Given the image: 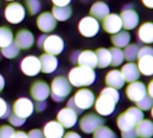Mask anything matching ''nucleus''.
<instances>
[{
  "mask_svg": "<svg viewBox=\"0 0 153 138\" xmlns=\"http://www.w3.org/2000/svg\"><path fill=\"white\" fill-rule=\"evenodd\" d=\"M56 121H58L64 128H71L78 121V114L68 107H64L58 112Z\"/></svg>",
  "mask_w": 153,
  "mask_h": 138,
  "instance_id": "f3484780",
  "label": "nucleus"
},
{
  "mask_svg": "<svg viewBox=\"0 0 153 138\" xmlns=\"http://www.w3.org/2000/svg\"><path fill=\"white\" fill-rule=\"evenodd\" d=\"M120 94L117 90L106 87L102 90L97 98L95 101V110L102 116H108L112 115L119 102Z\"/></svg>",
  "mask_w": 153,
  "mask_h": 138,
  "instance_id": "f257e3e1",
  "label": "nucleus"
},
{
  "mask_svg": "<svg viewBox=\"0 0 153 138\" xmlns=\"http://www.w3.org/2000/svg\"><path fill=\"white\" fill-rule=\"evenodd\" d=\"M72 0H51V3L55 7H67L71 3Z\"/></svg>",
  "mask_w": 153,
  "mask_h": 138,
  "instance_id": "c03bdc74",
  "label": "nucleus"
},
{
  "mask_svg": "<svg viewBox=\"0 0 153 138\" xmlns=\"http://www.w3.org/2000/svg\"><path fill=\"white\" fill-rule=\"evenodd\" d=\"M97 59V67L100 69H105L111 65V53L109 49L98 48L95 51Z\"/></svg>",
  "mask_w": 153,
  "mask_h": 138,
  "instance_id": "c85d7f7f",
  "label": "nucleus"
},
{
  "mask_svg": "<svg viewBox=\"0 0 153 138\" xmlns=\"http://www.w3.org/2000/svg\"><path fill=\"white\" fill-rule=\"evenodd\" d=\"M140 73L144 76H153V56H143L138 59L137 63Z\"/></svg>",
  "mask_w": 153,
  "mask_h": 138,
  "instance_id": "a878e982",
  "label": "nucleus"
},
{
  "mask_svg": "<svg viewBox=\"0 0 153 138\" xmlns=\"http://www.w3.org/2000/svg\"><path fill=\"white\" fill-rule=\"evenodd\" d=\"M80 1H82V2H88V1H90V0H80Z\"/></svg>",
  "mask_w": 153,
  "mask_h": 138,
  "instance_id": "4d7b16f0",
  "label": "nucleus"
},
{
  "mask_svg": "<svg viewBox=\"0 0 153 138\" xmlns=\"http://www.w3.org/2000/svg\"><path fill=\"white\" fill-rule=\"evenodd\" d=\"M103 29L109 34H115L122 31L123 23L119 15L117 14H109L103 21H102Z\"/></svg>",
  "mask_w": 153,
  "mask_h": 138,
  "instance_id": "dca6fc26",
  "label": "nucleus"
},
{
  "mask_svg": "<svg viewBox=\"0 0 153 138\" xmlns=\"http://www.w3.org/2000/svg\"><path fill=\"white\" fill-rule=\"evenodd\" d=\"M72 86L64 76L55 77L51 84V98L55 102H62L70 94Z\"/></svg>",
  "mask_w": 153,
  "mask_h": 138,
  "instance_id": "20e7f679",
  "label": "nucleus"
},
{
  "mask_svg": "<svg viewBox=\"0 0 153 138\" xmlns=\"http://www.w3.org/2000/svg\"><path fill=\"white\" fill-rule=\"evenodd\" d=\"M34 111V105L33 101L27 98H20L13 104V114L26 119L30 117Z\"/></svg>",
  "mask_w": 153,
  "mask_h": 138,
  "instance_id": "9b49d317",
  "label": "nucleus"
},
{
  "mask_svg": "<svg viewBox=\"0 0 153 138\" xmlns=\"http://www.w3.org/2000/svg\"><path fill=\"white\" fill-rule=\"evenodd\" d=\"M5 1H8V2H10V3H11V2H14L15 0H5Z\"/></svg>",
  "mask_w": 153,
  "mask_h": 138,
  "instance_id": "13d9d810",
  "label": "nucleus"
},
{
  "mask_svg": "<svg viewBox=\"0 0 153 138\" xmlns=\"http://www.w3.org/2000/svg\"><path fill=\"white\" fill-rule=\"evenodd\" d=\"M97 74L93 69L84 66L74 67L68 72V80L71 86L76 88L89 87L96 81Z\"/></svg>",
  "mask_w": 153,
  "mask_h": 138,
  "instance_id": "f03ea898",
  "label": "nucleus"
},
{
  "mask_svg": "<svg viewBox=\"0 0 153 138\" xmlns=\"http://www.w3.org/2000/svg\"><path fill=\"white\" fill-rule=\"evenodd\" d=\"M137 37L140 42L145 44L153 43V23L152 22L143 23L138 29Z\"/></svg>",
  "mask_w": 153,
  "mask_h": 138,
  "instance_id": "b1692460",
  "label": "nucleus"
},
{
  "mask_svg": "<svg viewBox=\"0 0 153 138\" xmlns=\"http://www.w3.org/2000/svg\"><path fill=\"white\" fill-rule=\"evenodd\" d=\"M8 120H9V123H10L13 126H16V127L22 126V125L25 123V119L21 118V117L16 116V115L13 114V113H11V115L9 116Z\"/></svg>",
  "mask_w": 153,
  "mask_h": 138,
  "instance_id": "ea45409f",
  "label": "nucleus"
},
{
  "mask_svg": "<svg viewBox=\"0 0 153 138\" xmlns=\"http://www.w3.org/2000/svg\"><path fill=\"white\" fill-rule=\"evenodd\" d=\"M74 104L81 112L91 108L96 101L95 94L92 90L83 88L76 91L72 98Z\"/></svg>",
  "mask_w": 153,
  "mask_h": 138,
  "instance_id": "39448f33",
  "label": "nucleus"
},
{
  "mask_svg": "<svg viewBox=\"0 0 153 138\" xmlns=\"http://www.w3.org/2000/svg\"><path fill=\"white\" fill-rule=\"evenodd\" d=\"M122 138H138L135 128L122 132Z\"/></svg>",
  "mask_w": 153,
  "mask_h": 138,
  "instance_id": "37998d69",
  "label": "nucleus"
},
{
  "mask_svg": "<svg viewBox=\"0 0 153 138\" xmlns=\"http://www.w3.org/2000/svg\"><path fill=\"white\" fill-rule=\"evenodd\" d=\"M111 53V66L113 67H118L122 63H123L124 60V55L123 51L122 49L116 48V47H111L109 49Z\"/></svg>",
  "mask_w": 153,
  "mask_h": 138,
  "instance_id": "2f4dec72",
  "label": "nucleus"
},
{
  "mask_svg": "<svg viewBox=\"0 0 153 138\" xmlns=\"http://www.w3.org/2000/svg\"><path fill=\"white\" fill-rule=\"evenodd\" d=\"M64 47V41L60 36L57 34H51L46 36L42 49L45 51V53L57 56L63 51Z\"/></svg>",
  "mask_w": 153,
  "mask_h": 138,
  "instance_id": "9d476101",
  "label": "nucleus"
},
{
  "mask_svg": "<svg viewBox=\"0 0 153 138\" xmlns=\"http://www.w3.org/2000/svg\"><path fill=\"white\" fill-rule=\"evenodd\" d=\"M5 85H6V81H5V79H4V77L0 74V92H1L3 90H4V88H5Z\"/></svg>",
  "mask_w": 153,
  "mask_h": 138,
  "instance_id": "5fc2aeb1",
  "label": "nucleus"
},
{
  "mask_svg": "<svg viewBox=\"0 0 153 138\" xmlns=\"http://www.w3.org/2000/svg\"><path fill=\"white\" fill-rule=\"evenodd\" d=\"M76 63L79 64V66L88 67L94 70L96 67H97V55L95 51L91 50L82 51L79 54Z\"/></svg>",
  "mask_w": 153,
  "mask_h": 138,
  "instance_id": "5701e85b",
  "label": "nucleus"
},
{
  "mask_svg": "<svg viewBox=\"0 0 153 138\" xmlns=\"http://www.w3.org/2000/svg\"><path fill=\"white\" fill-rule=\"evenodd\" d=\"M143 119V112L137 107H131L118 116L116 119V125L121 132H124L134 129L136 125Z\"/></svg>",
  "mask_w": 153,
  "mask_h": 138,
  "instance_id": "7ed1b4c3",
  "label": "nucleus"
},
{
  "mask_svg": "<svg viewBox=\"0 0 153 138\" xmlns=\"http://www.w3.org/2000/svg\"><path fill=\"white\" fill-rule=\"evenodd\" d=\"M139 50H140V47L137 44L127 45L123 50L124 60H126L128 62H134V60L138 57Z\"/></svg>",
  "mask_w": 153,
  "mask_h": 138,
  "instance_id": "72a5a7b5",
  "label": "nucleus"
},
{
  "mask_svg": "<svg viewBox=\"0 0 153 138\" xmlns=\"http://www.w3.org/2000/svg\"><path fill=\"white\" fill-rule=\"evenodd\" d=\"M27 134L28 138H44L43 133L40 129H33Z\"/></svg>",
  "mask_w": 153,
  "mask_h": 138,
  "instance_id": "79ce46f5",
  "label": "nucleus"
},
{
  "mask_svg": "<svg viewBox=\"0 0 153 138\" xmlns=\"http://www.w3.org/2000/svg\"><path fill=\"white\" fill-rule=\"evenodd\" d=\"M67 107H68V108H70V109H72V110H74L76 114H81L82 112L76 107V105L74 104V101H73V98H71L68 101V103H67Z\"/></svg>",
  "mask_w": 153,
  "mask_h": 138,
  "instance_id": "a18cd8bd",
  "label": "nucleus"
},
{
  "mask_svg": "<svg viewBox=\"0 0 153 138\" xmlns=\"http://www.w3.org/2000/svg\"><path fill=\"white\" fill-rule=\"evenodd\" d=\"M0 53H1L5 58L7 59H15L16 58L19 53H20V49L19 47L16 44L15 42H13L11 44H9L8 46L5 47V48H2L1 51H0Z\"/></svg>",
  "mask_w": 153,
  "mask_h": 138,
  "instance_id": "473e14b6",
  "label": "nucleus"
},
{
  "mask_svg": "<svg viewBox=\"0 0 153 138\" xmlns=\"http://www.w3.org/2000/svg\"><path fill=\"white\" fill-rule=\"evenodd\" d=\"M111 42L114 45V47L123 49L130 44L131 42V34L128 31H120L119 33L113 34L111 36Z\"/></svg>",
  "mask_w": 153,
  "mask_h": 138,
  "instance_id": "cd10ccee",
  "label": "nucleus"
},
{
  "mask_svg": "<svg viewBox=\"0 0 153 138\" xmlns=\"http://www.w3.org/2000/svg\"><path fill=\"white\" fill-rule=\"evenodd\" d=\"M144 7L149 9H153V0H140Z\"/></svg>",
  "mask_w": 153,
  "mask_h": 138,
  "instance_id": "3c124183",
  "label": "nucleus"
},
{
  "mask_svg": "<svg viewBox=\"0 0 153 138\" xmlns=\"http://www.w3.org/2000/svg\"><path fill=\"white\" fill-rule=\"evenodd\" d=\"M14 42L20 50H28L33 47L34 43V36L31 31L27 29H22L16 33Z\"/></svg>",
  "mask_w": 153,
  "mask_h": 138,
  "instance_id": "a211bd4d",
  "label": "nucleus"
},
{
  "mask_svg": "<svg viewBox=\"0 0 153 138\" xmlns=\"http://www.w3.org/2000/svg\"><path fill=\"white\" fill-rule=\"evenodd\" d=\"M51 14L56 21L65 22L68 20L72 15V8L69 6L67 7H53L51 9Z\"/></svg>",
  "mask_w": 153,
  "mask_h": 138,
  "instance_id": "c756f323",
  "label": "nucleus"
},
{
  "mask_svg": "<svg viewBox=\"0 0 153 138\" xmlns=\"http://www.w3.org/2000/svg\"><path fill=\"white\" fill-rule=\"evenodd\" d=\"M5 18L12 25H18L25 18L26 11L25 7L18 2H11L5 8Z\"/></svg>",
  "mask_w": 153,
  "mask_h": 138,
  "instance_id": "423d86ee",
  "label": "nucleus"
},
{
  "mask_svg": "<svg viewBox=\"0 0 153 138\" xmlns=\"http://www.w3.org/2000/svg\"><path fill=\"white\" fill-rule=\"evenodd\" d=\"M121 72H122V74L123 76V79H124L125 82H128V83L137 81L140 79V76L138 66L134 62H127V63H125L121 69Z\"/></svg>",
  "mask_w": 153,
  "mask_h": 138,
  "instance_id": "4be33fe9",
  "label": "nucleus"
},
{
  "mask_svg": "<svg viewBox=\"0 0 153 138\" xmlns=\"http://www.w3.org/2000/svg\"><path fill=\"white\" fill-rule=\"evenodd\" d=\"M105 120L97 114L88 113L83 116L79 121V127L85 134H93L97 128L102 126Z\"/></svg>",
  "mask_w": 153,
  "mask_h": 138,
  "instance_id": "1a4fd4ad",
  "label": "nucleus"
},
{
  "mask_svg": "<svg viewBox=\"0 0 153 138\" xmlns=\"http://www.w3.org/2000/svg\"><path fill=\"white\" fill-rule=\"evenodd\" d=\"M93 138H117V135L108 126L102 125L93 133Z\"/></svg>",
  "mask_w": 153,
  "mask_h": 138,
  "instance_id": "f704fd0d",
  "label": "nucleus"
},
{
  "mask_svg": "<svg viewBox=\"0 0 153 138\" xmlns=\"http://www.w3.org/2000/svg\"><path fill=\"white\" fill-rule=\"evenodd\" d=\"M21 71L28 77L37 76L41 72V62L34 55H28L21 61Z\"/></svg>",
  "mask_w": 153,
  "mask_h": 138,
  "instance_id": "f8f14e48",
  "label": "nucleus"
},
{
  "mask_svg": "<svg viewBox=\"0 0 153 138\" xmlns=\"http://www.w3.org/2000/svg\"><path fill=\"white\" fill-rule=\"evenodd\" d=\"M147 94L153 98V80H151L147 87Z\"/></svg>",
  "mask_w": 153,
  "mask_h": 138,
  "instance_id": "8fccbe9b",
  "label": "nucleus"
},
{
  "mask_svg": "<svg viewBox=\"0 0 153 138\" xmlns=\"http://www.w3.org/2000/svg\"><path fill=\"white\" fill-rule=\"evenodd\" d=\"M12 138H28V134L24 131H16Z\"/></svg>",
  "mask_w": 153,
  "mask_h": 138,
  "instance_id": "09e8293b",
  "label": "nucleus"
},
{
  "mask_svg": "<svg viewBox=\"0 0 153 138\" xmlns=\"http://www.w3.org/2000/svg\"><path fill=\"white\" fill-rule=\"evenodd\" d=\"M15 132V129L8 125H1L0 126V138H12Z\"/></svg>",
  "mask_w": 153,
  "mask_h": 138,
  "instance_id": "58836bf2",
  "label": "nucleus"
},
{
  "mask_svg": "<svg viewBox=\"0 0 153 138\" xmlns=\"http://www.w3.org/2000/svg\"><path fill=\"white\" fill-rule=\"evenodd\" d=\"M151 116H152V118H153V106H152V107H151Z\"/></svg>",
  "mask_w": 153,
  "mask_h": 138,
  "instance_id": "6e6d98bb",
  "label": "nucleus"
},
{
  "mask_svg": "<svg viewBox=\"0 0 153 138\" xmlns=\"http://www.w3.org/2000/svg\"><path fill=\"white\" fill-rule=\"evenodd\" d=\"M14 42V34L12 30L6 25L0 26V48H5Z\"/></svg>",
  "mask_w": 153,
  "mask_h": 138,
  "instance_id": "7c9ffc66",
  "label": "nucleus"
},
{
  "mask_svg": "<svg viewBox=\"0 0 153 138\" xmlns=\"http://www.w3.org/2000/svg\"><path fill=\"white\" fill-rule=\"evenodd\" d=\"M105 82L107 87L115 89V90H120L122 89L124 84L125 81L123 79V76L119 70H112L109 71L105 78Z\"/></svg>",
  "mask_w": 153,
  "mask_h": 138,
  "instance_id": "aec40b11",
  "label": "nucleus"
},
{
  "mask_svg": "<svg viewBox=\"0 0 153 138\" xmlns=\"http://www.w3.org/2000/svg\"><path fill=\"white\" fill-rule=\"evenodd\" d=\"M46 105H47V104H46L45 101H39V102L36 103L35 108H36V110H37L38 112H42V111H43V110L45 109Z\"/></svg>",
  "mask_w": 153,
  "mask_h": 138,
  "instance_id": "de8ad7c7",
  "label": "nucleus"
},
{
  "mask_svg": "<svg viewBox=\"0 0 153 138\" xmlns=\"http://www.w3.org/2000/svg\"><path fill=\"white\" fill-rule=\"evenodd\" d=\"M30 94L36 102L45 101L51 95V88L47 82L43 81H37L31 86Z\"/></svg>",
  "mask_w": 153,
  "mask_h": 138,
  "instance_id": "4468645a",
  "label": "nucleus"
},
{
  "mask_svg": "<svg viewBox=\"0 0 153 138\" xmlns=\"http://www.w3.org/2000/svg\"><path fill=\"white\" fill-rule=\"evenodd\" d=\"M148 55L153 56V47L146 45V46H143V47L140 48L137 59H139L140 57H143V56H148Z\"/></svg>",
  "mask_w": 153,
  "mask_h": 138,
  "instance_id": "a19ab883",
  "label": "nucleus"
},
{
  "mask_svg": "<svg viewBox=\"0 0 153 138\" xmlns=\"http://www.w3.org/2000/svg\"><path fill=\"white\" fill-rule=\"evenodd\" d=\"M119 16L122 19L123 28L125 29V31L133 30L139 25L140 17L138 13L133 9L132 4L125 5Z\"/></svg>",
  "mask_w": 153,
  "mask_h": 138,
  "instance_id": "0eeeda50",
  "label": "nucleus"
},
{
  "mask_svg": "<svg viewBox=\"0 0 153 138\" xmlns=\"http://www.w3.org/2000/svg\"><path fill=\"white\" fill-rule=\"evenodd\" d=\"M79 51H74L71 56H70V60L72 63H76V60H78V57H79Z\"/></svg>",
  "mask_w": 153,
  "mask_h": 138,
  "instance_id": "864d4df0",
  "label": "nucleus"
},
{
  "mask_svg": "<svg viewBox=\"0 0 153 138\" xmlns=\"http://www.w3.org/2000/svg\"><path fill=\"white\" fill-rule=\"evenodd\" d=\"M36 25L39 30L44 34L52 32L57 26V21L53 17L51 12H43L41 13L36 20Z\"/></svg>",
  "mask_w": 153,
  "mask_h": 138,
  "instance_id": "2eb2a0df",
  "label": "nucleus"
},
{
  "mask_svg": "<svg viewBox=\"0 0 153 138\" xmlns=\"http://www.w3.org/2000/svg\"><path fill=\"white\" fill-rule=\"evenodd\" d=\"M79 34L86 37V38H92L95 37L100 30V24L99 21L96 18L92 17L91 16L83 17L78 25Z\"/></svg>",
  "mask_w": 153,
  "mask_h": 138,
  "instance_id": "6e6552de",
  "label": "nucleus"
},
{
  "mask_svg": "<svg viewBox=\"0 0 153 138\" xmlns=\"http://www.w3.org/2000/svg\"><path fill=\"white\" fill-rule=\"evenodd\" d=\"M137 107L140 108L141 111H148L149 109H151L152 106H153V98H150L148 94L139 102L136 103Z\"/></svg>",
  "mask_w": 153,
  "mask_h": 138,
  "instance_id": "e433bc0d",
  "label": "nucleus"
},
{
  "mask_svg": "<svg viewBox=\"0 0 153 138\" xmlns=\"http://www.w3.org/2000/svg\"><path fill=\"white\" fill-rule=\"evenodd\" d=\"M89 14L92 17L96 18L97 20L103 21L110 14V7L105 2L97 1L91 6L89 9Z\"/></svg>",
  "mask_w": 153,
  "mask_h": 138,
  "instance_id": "393cba45",
  "label": "nucleus"
},
{
  "mask_svg": "<svg viewBox=\"0 0 153 138\" xmlns=\"http://www.w3.org/2000/svg\"><path fill=\"white\" fill-rule=\"evenodd\" d=\"M39 60L41 62V72L45 74H51L54 72L59 66V60L57 57L48 53H42Z\"/></svg>",
  "mask_w": 153,
  "mask_h": 138,
  "instance_id": "6ab92c4d",
  "label": "nucleus"
},
{
  "mask_svg": "<svg viewBox=\"0 0 153 138\" xmlns=\"http://www.w3.org/2000/svg\"><path fill=\"white\" fill-rule=\"evenodd\" d=\"M43 135L45 138H62L65 134L64 127L58 121H49L43 127Z\"/></svg>",
  "mask_w": 153,
  "mask_h": 138,
  "instance_id": "412c9836",
  "label": "nucleus"
},
{
  "mask_svg": "<svg viewBox=\"0 0 153 138\" xmlns=\"http://www.w3.org/2000/svg\"><path fill=\"white\" fill-rule=\"evenodd\" d=\"M62 138H82L80 136L79 134H78L76 132H72V131H69V132H67Z\"/></svg>",
  "mask_w": 153,
  "mask_h": 138,
  "instance_id": "49530a36",
  "label": "nucleus"
},
{
  "mask_svg": "<svg viewBox=\"0 0 153 138\" xmlns=\"http://www.w3.org/2000/svg\"><path fill=\"white\" fill-rule=\"evenodd\" d=\"M126 97L132 102H139L147 95V87L141 81H134L130 83L125 90Z\"/></svg>",
  "mask_w": 153,
  "mask_h": 138,
  "instance_id": "ddd939ff",
  "label": "nucleus"
},
{
  "mask_svg": "<svg viewBox=\"0 0 153 138\" xmlns=\"http://www.w3.org/2000/svg\"><path fill=\"white\" fill-rule=\"evenodd\" d=\"M46 36H47L46 34H42V35H41L38 38V40H37V45H38L39 48H42V45H43V43H44V40L46 38Z\"/></svg>",
  "mask_w": 153,
  "mask_h": 138,
  "instance_id": "603ef678",
  "label": "nucleus"
},
{
  "mask_svg": "<svg viewBox=\"0 0 153 138\" xmlns=\"http://www.w3.org/2000/svg\"><path fill=\"white\" fill-rule=\"evenodd\" d=\"M138 138H151L153 136V122L143 119L135 127Z\"/></svg>",
  "mask_w": 153,
  "mask_h": 138,
  "instance_id": "bb28decb",
  "label": "nucleus"
},
{
  "mask_svg": "<svg viewBox=\"0 0 153 138\" xmlns=\"http://www.w3.org/2000/svg\"><path fill=\"white\" fill-rule=\"evenodd\" d=\"M10 115H11L10 106L4 98H0V119H6L9 117Z\"/></svg>",
  "mask_w": 153,
  "mask_h": 138,
  "instance_id": "4c0bfd02",
  "label": "nucleus"
},
{
  "mask_svg": "<svg viewBox=\"0 0 153 138\" xmlns=\"http://www.w3.org/2000/svg\"><path fill=\"white\" fill-rule=\"evenodd\" d=\"M25 3L26 9L31 16H35L41 11L42 4L40 0H25Z\"/></svg>",
  "mask_w": 153,
  "mask_h": 138,
  "instance_id": "c9c22d12",
  "label": "nucleus"
}]
</instances>
